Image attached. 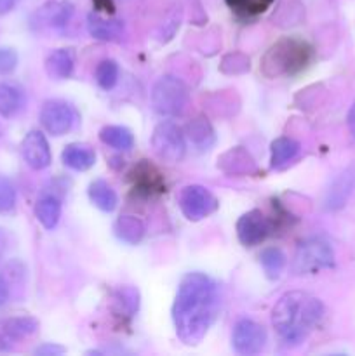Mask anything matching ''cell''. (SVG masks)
Instances as JSON below:
<instances>
[{"label": "cell", "mask_w": 355, "mask_h": 356, "mask_svg": "<svg viewBox=\"0 0 355 356\" xmlns=\"http://www.w3.org/2000/svg\"><path fill=\"white\" fill-rule=\"evenodd\" d=\"M219 312L218 285L204 273H188L178 287L173 322L178 337L187 346L202 343Z\"/></svg>", "instance_id": "cell-1"}, {"label": "cell", "mask_w": 355, "mask_h": 356, "mask_svg": "<svg viewBox=\"0 0 355 356\" xmlns=\"http://www.w3.org/2000/svg\"><path fill=\"white\" fill-rule=\"evenodd\" d=\"M324 306L305 292H285L271 309V325L285 344H298L319 325Z\"/></svg>", "instance_id": "cell-2"}, {"label": "cell", "mask_w": 355, "mask_h": 356, "mask_svg": "<svg viewBox=\"0 0 355 356\" xmlns=\"http://www.w3.org/2000/svg\"><path fill=\"white\" fill-rule=\"evenodd\" d=\"M313 61V47L296 37H285L275 42L261 59V72L268 79L292 76L303 72Z\"/></svg>", "instance_id": "cell-3"}, {"label": "cell", "mask_w": 355, "mask_h": 356, "mask_svg": "<svg viewBox=\"0 0 355 356\" xmlns=\"http://www.w3.org/2000/svg\"><path fill=\"white\" fill-rule=\"evenodd\" d=\"M188 89L173 75L160 76L152 87V106L160 117H178L188 106Z\"/></svg>", "instance_id": "cell-4"}, {"label": "cell", "mask_w": 355, "mask_h": 356, "mask_svg": "<svg viewBox=\"0 0 355 356\" xmlns=\"http://www.w3.org/2000/svg\"><path fill=\"white\" fill-rule=\"evenodd\" d=\"M334 252L329 243L322 238H310L299 243L292 261V271L296 275H313L333 268Z\"/></svg>", "instance_id": "cell-5"}, {"label": "cell", "mask_w": 355, "mask_h": 356, "mask_svg": "<svg viewBox=\"0 0 355 356\" xmlns=\"http://www.w3.org/2000/svg\"><path fill=\"white\" fill-rule=\"evenodd\" d=\"M152 148L160 160L169 163H176L183 160L187 153V141L184 134L174 122H160L152 134Z\"/></svg>", "instance_id": "cell-6"}, {"label": "cell", "mask_w": 355, "mask_h": 356, "mask_svg": "<svg viewBox=\"0 0 355 356\" xmlns=\"http://www.w3.org/2000/svg\"><path fill=\"white\" fill-rule=\"evenodd\" d=\"M218 200L200 184L184 186L180 193V209L190 221H202L218 211Z\"/></svg>", "instance_id": "cell-7"}, {"label": "cell", "mask_w": 355, "mask_h": 356, "mask_svg": "<svg viewBox=\"0 0 355 356\" xmlns=\"http://www.w3.org/2000/svg\"><path fill=\"white\" fill-rule=\"evenodd\" d=\"M40 124L49 134L63 136L79 124V113L66 101L52 99L44 103V106H42Z\"/></svg>", "instance_id": "cell-8"}, {"label": "cell", "mask_w": 355, "mask_h": 356, "mask_svg": "<svg viewBox=\"0 0 355 356\" xmlns=\"http://www.w3.org/2000/svg\"><path fill=\"white\" fill-rule=\"evenodd\" d=\"M271 229H274V222L258 209L246 212L237 221V236H239L240 243L246 247L263 243L270 236Z\"/></svg>", "instance_id": "cell-9"}, {"label": "cell", "mask_w": 355, "mask_h": 356, "mask_svg": "<svg viewBox=\"0 0 355 356\" xmlns=\"http://www.w3.org/2000/svg\"><path fill=\"white\" fill-rule=\"evenodd\" d=\"M233 350L239 355L251 356L263 351L267 344V330L253 320H239L232 336Z\"/></svg>", "instance_id": "cell-10"}, {"label": "cell", "mask_w": 355, "mask_h": 356, "mask_svg": "<svg viewBox=\"0 0 355 356\" xmlns=\"http://www.w3.org/2000/svg\"><path fill=\"white\" fill-rule=\"evenodd\" d=\"M21 153H23L24 162L31 169L42 170L51 165V148H49L47 139L40 131H30L24 136L23 143H21Z\"/></svg>", "instance_id": "cell-11"}, {"label": "cell", "mask_w": 355, "mask_h": 356, "mask_svg": "<svg viewBox=\"0 0 355 356\" xmlns=\"http://www.w3.org/2000/svg\"><path fill=\"white\" fill-rule=\"evenodd\" d=\"M75 7L68 0H49L35 13L37 23L47 28H63L73 17Z\"/></svg>", "instance_id": "cell-12"}, {"label": "cell", "mask_w": 355, "mask_h": 356, "mask_svg": "<svg viewBox=\"0 0 355 356\" xmlns=\"http://www.w3.org/2000/svg\"><path fill=\"white\" fill-rule=\"evenodd\" d=\"M354 188L355 169L354 167H348V169H345L329 186L326 198H324V207H326L327 211H340V209H343L345 205H347Z\"/></svg>", "instance_id": "cell-13"}, {"label": "cell", "mask_w": 355, "mask_h": 356, "mask_svg": "<svg viewBox=\"0 0 355 356\" xmlns=\"http://www.w3.org/2000/svg\"><path fill=\"white\" fill-rule=\"evenodd\" d=\"M87 30L96 40L117 42L124 35V23L115 17L101 16L100 13H90L87 16Z\"/></svg>", "instance_id": "cell-14"}, {"label": "cell", "mask_w": 355, "mask_h": 356, "mask_svg": "<svg viewBox=\"0 0 355 356\" xmlns=\"http://www.w3.org/2000/svg\"><path fill=\"white\" fill-rule=\"evenodd\" d=\"M218 167L228 174H244V176L247 174L249 176V174L258 172L256 162L253 160V156L240 146L223 153L218 159Z\"/></svg>", "instance_id": "cell-15"}, {"label": "cell", "mask_w": 355, "mask_h": 356, "mask_svg": "<svg viewBox=\"0 0 355 356\" xmlns=\"http://www.w3.org/2000/svg\"><path fill=\"white\" fill-rule=\"evenodd\" d=\"M131 176L132 181H134V190L139 191V193L152 195L166 190V184H164L160 172L155 167L150 165L146 160H141V163L138 167H134Z\"/></svg>", "instance_id": "cell-16"}, {"label": "cell", "mask_w": 355, "mask_h": 356, "mask_svg": "<svg viewBox=\"0 0 355 356\" xmlns=\"http://www.w3.org/2000/svg\"><path fill=\"white\" fill-rule=\"evenodd\" d=\"M61 160L66 167L73 170H89L96 163V153L89 145L84 143H72L61 153Z\"/></svg>", "instance_id": "cell-17"}, {"label": "cell", "mask_w": 355, "mask_h": 356, "mask_svg": "<svg viewBox=\"0 0 355 356\" xmlns=\"http://www.w3.org/2000/svg\"><path fill=\"white\" fill-rule=\"evenodd\" d=\"M75 68V52L73 49H56L45 59L47 75L54 80L68 79Z\"/></svg>", "instance_id": "cell-18"}, {"label": "cell", "mask_w": 355, "mask_h": 356, "mask_svg": "<svg viewBox=\"0 0 355 356\" xmlns=\"http://www.w3.org/2000/svg\"><path fill=\"white\" fill-rule=\"evenodd\" d=\"M113 315L120 320H131L138 313L139 308V292L131 285H125L115 291L113 302Z\"/></svg>", "instance_id": "cell-19"}, {"label": "cell", "mask_w": 355, "mask_h": 356, "mask_svg": "<svg viewBox=\"0 0 355 356\" xmlns=\"http://www.w3.org/2000/svg\"><path fill=\"white\" fill-rule=\"evenodd\" d=\"M24 92L14 83H0V115L3 118H13L24 108Z\"/></svg>", "instance_id": "cell-20"}, {"label": "cell", "mask_w": 355, "mask_h": 356, "mask_svg": "<svg viewBox=\"0 0 355 356\" xmlns=\"http://www.w3.org/2000/svg\"><path fill=\"white\" fill-rule=\"evenodd\" d=\"M35 218L45 229H54L61 218V202L54 195H44L35 204Z\"/></svg>", "instance_id": "cell-21"}, {"label": "cell", "mask_w": 355, "mask_h": 356, "mask_svg": "<svg viewBox=\"0 0 355 356\" xmlns=\"http://www.w3.org/2000/svg\"><path fill=\"white\" fill-rule=\"evenodd\" d=\"M113 232L117 238H120L122 242L129 243V245H136L145 236V225L136 216H120L115 221Z\"/></svg>", "instance_id": "cell-22"}, {"label": "cell", "mask_w": 355, "mask_h": 356, "mask_svg": "<svg viewBox=\"0 0 355 356\" xmlns=\"http://www.w3.org/2000/svg\"><path fill=\"white\" fill-rule=\"evenodd\" d=\"M187 136L191 145L197 149H209L214 145V129L209 124L207 118L197 117L187 125Z\"/></svg>", "instance_id": "cell-23"}, {"label": "cell", "mask_w": 355, "mask_h": 356, "mask_svg": "<svg viewBox=\"0 0 355 356\" xmlns=\"http://www.w3.org/2000/svg\"><path fill=\"white\" fill-rule=\"evenodd\" d=\"M89 198L100 211L113 212L117 209L118 197L113 188L104 179H96L89 184Z\"/></svg>", "instance_id": "cell-24"}, {"label": "cell", "mask_w": 355, "mask_h": 356, "mask_svg": "<svg viewBox=\"0 0 355 356\" xmlns=\"http://www.w3.org/2000/svg\"><path fill=\"white\" fill-rule=\"evenodd\" d=\"M38 322L31 316H14L2 322V334L10 341H19L37 332Z\"/></svg>", "instance_id": "cell-25"}, {"label": "cell", "mask_w": 355, "mask_h": 356, "mask_svg": "<svg viewBox=\"0 0 355 356\" xmlns=\"http://www.w3.org/2000/svg\"><path fill=\"white\" fill-rule=\"evenodd\" d=\"M270 153L271 167L281 169V167L287 165L291 160L296 159V155L299 153V145L291 138H278L271 143Z\"/></svg>", "instance_id": "cell-26"}, {"label": "cell", "mask_w": 355, "mask_h": 356, "mask_svg": "<svg viewBox=\"0 0 355 356\" xmlns=\"http://www.w3.org/2000/svg\"><path fill=\"white\" fill-rule=\"evenodd\" d=\"M100 139L104 145L115 149H131L134 145V136L127 127L122 125H106L100 131Z\"/></svg>", "instance_id": "cell-27"}, {"label": "cell", "mask_w": 355, "mask_h": 356, "mask_svg": "<svg viewBox=\"0 0 355 356\" xmlns=\"http://www.w3.org/2000/svg\"><path fill=\"white\" fill-rule=\"evenodd\" d=\"M225 2L235 16L251 19V17H258L267 13L275 0H225Z\"/></svg>", "instance_id": "cell-28"}, {"label": "cell", "mask_w": 355, "mask_h": 356, "mask_svg": "<svg viewBox=\"0 0 355 356\" xmlns=\"http://www.w3.org/2000/svg\"><path fill=\"white\" fill-rule=\"evenodd\" d=\"M260 263L263 266L267 277L270 280H277L285 268V256L277 247H267V249L261 250Z\"/></svg>", "instance_id": "cell-29"}, {"label": "cell", "mask_w": 355, "mask_h": 356, "mask_svg": "<svg viewBox=\"0 0 355 356\" xmlns=\"http://www.w3.org/2000/svg\"><path fill=\"white\" fill-rule=\"evenodd\" d=\"M118 80V65L113 59H103L96 68V82L101 89L110 90L117 86Z\"/></svg>", "instance_id": "cell-30"}, {"label": "cell", "mask_w": 355, "mask_h": 356, "mask_svg": "<svg viewBox=\"0 0 355 356\" xmlns=\"http://www.w3.org/2000/svg\"><path fill=\"white\" fill-rule=\"evenodd\" d=\"M14 205H16V188L9 177L0 176V212L13 211Z\"/></svg>", "instance_id": "cell-31"}, {"label": "cell", "mask_w": 355, "mask_h": 356, "mask_svg": "<svg viewBox=\"0 0 355 356\" xmlns=\"http://www.w3.org/2000/svg\"><path fill=\"white\" fill-rule=\"evenodd\" d=\"M17 54L14 49L0 47V75H9L16 70Z\"/></svg>", "instance_id": "cell-32"}, {"label": "cell", "mask_w": 355, "mask_h": 356, "mask_svg": "<svg viewBox=\"0 0 355 356\" xmlns=\"http://www.w3.org/2000/svg\"><path fill=\"white\" fill-rule=\"evenodd\" d=\"M65 348L63 346H58V344H42V346H38L37 350H35V355H40V356H59L65 353Z\"/></svg>", "instance_id": "cell-33"}, {"label": "cell", "mask_w": 355, "mask_h": 356, "mask_svg": "<svg viewBox=\"0 0 355 356\" xmlns=\"http://www.w3.org/2000/svg\"><path fill=\"white\" fill-rule=\"evenodd\" d=\"M9 301V285L3 280V277L0 275V308H2L6 302Z\"/></svg>", "instance_id": "cell-34"}, {"label": "cell", "mask_w": 355, "mask_h": 356, "mask_svg": "<svg viewBox=\"0 0 355 356\" xmlns=\"http://www.w3.org/2000/svg\"><path fill=\"white\" fill-rule=\"evenodd\" d=\"M93 2H94V7H96L97 10L113 14V3H111V0H93Z\"/></svg>", "instance_id": "cell-35"}, {"label": "cell", "mask_w": 355, "mask_h": 356, "mask_svg": "<svg viewBox=\"0 0 355 356\" xmlns=\"http://www.w3.org/2000/svg\"><path fill=\"white\" fill-rule=\"evenodd\" d=\"M347 124H348V131H350V134L355 138V103L352 104L350 111H348Z\"/></svg>", "instance_id": "cell-36"}, {"label": "cell", "mask_w": 355, "mask_h": 356, "mask_svg": "<svg viewBox=\"0 0 355 356\" xmlns=\"http://www.w3.org/2000/svg\"><path fill=\"white\" fill-rule=\"evenodd\" d=\"M19 0H0V14H7L16 7Z\"/></svg>", "instance_id": "cell-37"}, {"label": "cell", "mask_w": 355, "mask_h": 356, "mask_svg": "<svg viewBox=\"0 0 355 356\" xmlns=\"http://www.w3.org/2000/svg\"><path fill=\"white\" fill-rule=\"evenodd\" d=\"M6 249H7V235H6V232L0 228V259H2Z\"/></svg>", "instance_id": "cell-38"}]
</instances>
